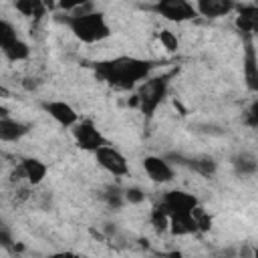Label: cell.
<instances>
[{
    "instance_id": "obj_17",
    "label": "cell",
    "mask_w": 258,
    "mask_h": 258,
    "mask_svg": "<svg viewBox=\"0 0 258 258\" xmlns=\"http://www.w3.org/2000/svg\"><path fill=\"white\" fill-rule=\"evenodd\" d=\"M244 73H246V83L250 91H258V67H256V52L254 46H246V58H244Z\"/></svg>"
},
{
    "instance_id": "obj_2",
    "label": "cell",
    "mask_w": 258,
    "mask_h": 258,
    "mask_svg": "<svg viewBox=\"0 0 258 258\" xmlns=\"http://www.w3.org/2000/svg\"><path fill=\"white\" fill-rule=\"evenodd\" d=\"M62 20L73 32V36L85 44H95L111 36V28L107 24L105 14L91 10V4H85V8L79 4V8Z\"/></svg>"
},
{
    "instance_id": "obj_20",
    "label": "cell",
    "mask_w": 258,
    "mask_h": 258,
    "mask_svg": "<svg viewBox=\"0 0 258 258\" xmlns=\"http://www.w3.org/2000/svg\"><path fill=\"white\" fill-rule=\"evenodd\" d=\"M18 38V34H16V28L8 22V20H4V18H0V50L4 48V46H8L12 40H16Z\"/></svg>"
},
{
    "instance_id": "obj_7",
    "label": "cell",
    "mask_w": 258,
    "mask_h": 258,
    "mask_svg": "<svg viewBox=\"0 0 258 258\" xmlns=\"http://www.w3.org/2000/svg\"><path fill=\"white\" fill-rule=\"evenodd\" d=\"M95 159H97V163H99L107 173H111V175H115V177H123V175L129 173V163H127L125 155H123L119 149L111 147L109 143L103 145V147H99V149L95 151Z\"/></svg>"
},
{
    "instance_id": "obj_1",
    "label": "cell",
    "mask_w": 258,
    "mask_h": 258,
    "mask_svg": "<svg viewBox=\"0 0 258 258\" xmlns=\"http://www.w3.org/2000/svg\"><path fill=\"white\" fill-rule=\"evenodd\" d=\"M153 69H155L153 60L141 58V56H129V54H121L115 58L95 62V75L105 85L119 89V91L137 89L145 79H149Z\"/></svg>"
},
{
    "instance_id": "obj_3",
    "label": "cell",
    "mask_w": 258,
    "mask_h": 258,
    "mask_svg": "<svg viewBox=\"0 0 258 258\" xmlns=\"http://www.w3.org/2000/svg\"><path fill=\"white\" fill-rule=\"evenodd\" d=\"M175 75V71H169L161 77H153V79H145L139 87H137V95H135V105L139 107V111L145 117H153V113L157 111V107L163 103L167 89H169V81Z\"/></svg>"
},
{
    "instance_id": "obj_16",
    "label": "cell",
    "mask_w": 258,
    "mask_h": 258,
    "mask_svg": "<svg viewBox=\"0 0 258 258\" xmlns=\"http://www.w3.org/2000/svg\"><path fill=\"white\" fill-rule=\"evenodd\" d=\"M167 230L171 234H175V236H187V234L198 232L196 220H194V212L187 214V216H173V218H169V228Z\"/></svg>"
},
{
    "instance_id": "obj_25",
    "label": "cell",
    "mask_w": 258,
    "mask_h": 258,
    "mask_svg": "<svg viewBox=\"0 0 258 258\" xmlns=\"http://www.w3.org/2000/svg\"><path fill=\"white\" fill-rule=\"evenodd\" d=\"M159 40H161V44H163L167 50H175V48H177V38H175V34L169 32V30H161V32H159Z\"/></svg>"
},
{
    "instance_id": "obj_28",
    "label": "cell",
    "mask_w": 258,
    "mask_h": 258,
    "mask_svg": "<svg viewBox=\"0 0 258 258\" xmlns=\"http://www.w3.org/2000/svg\"><path fill=\"white\" fill-rule=\"evenodd\" d=\"M0 117H8V109L4 105H0Z\"/></svg>"
},
{
    "instance_id": "obj_5",
    "label": "cell",
    "mask_w": 258,
    "mask_h": 258,
    "mask_svg": "<svg viewBox=\"0 0 258 258\" xmlns=\"http://www.w3.org/2000/svg\"><path fill=\"white\" fill-rule=\"evenodd\" d=\"M159 206L165 210V214L169 218H173V216H187V214H191L198 208V200H196V196H191L187 191L171 189V191L163 194Z\"/></svg>"
},
{
    "instance_id": "obj_4",
    "label": "cell",
    "mask_w": 258,
    "mask_h": 258,
    "mask_svg": "<svg viewBox=\"0 0 258 258\" xmlns=\"http://www.w3.org/2000/svg\"><path fill=\"white\" fill-rule=\"evenodd\" d=\"M151 10L169 22H185V20H194L198 16L194 4L185 2V0H159L151 6Z\"/></svg>"
},
{
    "instance_id": "obj_10",
    "label": "cell",
    "mask_w": 258,
    "mask_h": 258,
    "mask_svg": "<svg viewBox=\"0 0 258 258\" xmlns=\"http://www.w3.org/2000/svg\"><path fill=\"white\" fill-rule=\"evenodd\" d=\"M196 12L206 16V18H218V16H226L230 14L236 4L232 0H198L194 4Z\"/></svg>"
},
{
    "instance_id": "obj_15",
    "label": "cell",
    "mask_w": 258,
    "mask_h": 258,
    "mask_svg": "<svg viewBox=\"0 0 258 258\" xmlns=\"http://www.w3.org/2000/svg\"><path fill=\"white\" fill-rule=\"evenodd\" d=\"M232 165H234L238 175H254L258 169V161H256L254 153H250V151H242V153L234 155Z\"/></svg>"
},
{
    "instance_id": "obj_24",
    "label": "cell",
    "mask_w": 258,
    "mask_h": 258,
    "mask_svg": "<svg viewBox=\"0 0 258 258\" xmlns=\"http://www.w3.org/2000/svg\"><path fill=\"white\" fill-rule=\"evenodd\" d=\"M123 198H125V202H129V204H141V202L145 200V194H143L139 187H127V189L123 191Z\"/></svg>"
},
{
    "instance_id": "obj_19",
    "label": "cell",
    "mask_w": 258,
    "mask_h": 258,
    "mask_svg": "<svg viewBox=\"0 0 258 258\" xmlns=\"http://www.w3.org/2000/svg\"><path fill=\"white\" fill-rule=\"evenodd\" d=\"M14 8H16L22 16H28V18H40V16H44V12H46V6H44L42 2H38V0H18V2L14 4Z\"/></svg>"
},
{
    "instance_id": "obj_6",
    "label": "cell",
    "mask_w": 258,
    "mask_h": 258,
    "mask_svg": "<svg viewBox=\"0 0 258 258\" xmlns=\"http://www.w3.org/2000/svg\"><path fill=\"white\" fill-rule=\"evenodd\" d=\"M71 129H73L75 143H77L81 149H85V151H93V153H95L99 147L107 145L103 133H101V131L97 129V125H95L93 121H89V119H85V121L79 119V123L73 125Z\"/></svg>"
},
{
    "instance_id": "obj_26",
    "label": "cell",
    "mask_w": 258,
    "mask_h": 258,
    "mask_svg": "<svg viewBox=\"0 0 258 258\" xmlns=\"http://www.w3.org/2000/svg\"><path fill=\"white\" fill-rule=\"evenodd\" d=\"M246 123H248L250 127H256V125H258V105H256V103H252L250 109L246 111Z\"/></svg>"
},
{
    "instance_id": "obj_21",
    "label": "cell",
    "mask_w": 258,
    "mask_h": 258,
    "mask_svg": "<svg viewBox=\"0 0 258 258\" xmlns=\"http://www.w3.org/2000/svg\"><path fill=\"white\" fill-rule=\"evenodd\" d=\"M151 224H153V228L157 232H163V230L169 228V216L165 214V210L161 206L153 208V212H151Z\"/></svg>"
},
{
    "instance_id": "obj_11",
    "label": "cell",
    "mask_w": 258,
    "mask_h": 258,
    "mask_svg": "<svg viewBox=\"0 0 258 258\" xmlns=\"http://www.w3.org/2000/svg\"><path fill=\"white\" fill-rule=\"evenodd\" d=\"M46 171H48L46 163L40 161V159H36V157H26V159H22V163H20V173H22V177H24L30 185H38V183L46 177Z\"/></svg>"
},
{
    "instance_id": "obj_22",
    "label": "cell",
    "mask_w": 258,
    "mask_h": 258,
    "mask_svg": "<svg viewBox=\"0 0 258 258\" xmlns=\"http://www.w3.org/2000/svg\"><path fill=\"white\" fill-rule=\"evenodd\" d=\"M103 200L109 204V206H113V208H119L123 202H125V198H123V191L119 189V187H107L105 189V194H103Z\"/></svg>"
},
{
    "instance_id": "obj_27",
    "label": "cell",
    "mask_w": 258,
    "mask_h": 258,
    "mask_svg": "<svg viewBox=\"0 0 258 258\" xmlns=\"http://www.w3.org/2000/svg\"><path fill=\"white\" fill-rule=\"evenodd\" d=\"M48 258H83V256H79L77 252H71V250H62V252H54V254H50Z\"/></svg>"
},
{
    "instance_id": "obj_23",
    "label": "cell",
    "mask_w": 258,
    "mask_h": 258,
    "mask_svg": "<svg viewBox=\"0 0 258 258\" xmlns=\"http://www.w3.org/2000/svg\"><path fill=\"white\" fill-rule=\"evenodd\" d=\"M12 244H14L12 232H10L8 224L0 220V248H12Z\"/></svg>"
},
{
    "instance_id": "obj_13",
    "label": "cell",
    "mask_w": 258,
    "mask_h": 258,
    "mask_svg": "<svg viewBox=\"0 0 258 258\" xmlns=\"http://www.w3.org/2000/svg\"><path fill=\"white\" fill-rule=\"evenodd\" d=\"M236 26L242 32H254L258 28V8L254 4L240 6L238 16H236Z\"/></svg>"
},
{
    "instance_id": "obj_8",
    "label": "cell",
    "mask_w": 258,
    "mask_h": 258,
    "mask_svg": "<svg viewBox=\"0 0 258 258\" xmlns=\"http://www.w3.org/2000/svg\"><path fill=\"white\" fill-rule=\"evenodd\" d=\"M143 169L147 173V177L155 183H169L173 179V167L169 165V161L165 157L159 155H147L143 157Z\"/></svg>"
},
{
    "instance_id": "obj_14",
    "label": "cell",
    "mask_w": 258,
    "mask_h": 258,
    "mask_svg": "<svg viewBox=\"0 0 258 258\" xmlns=\"http://www.w3.org/2000/svg\"><path fill=\"white\" fill-rule=\"evenodd\" d=\"M171 157L179 159V163L189 165L194 171H198L200 175H206V177L214 175V173H216V167H218L216 161H214V157H208V155H200V157H191V159H183V157H179V155H171Z\"/></svg>"
},
{
    "instance_id": "obj_18",
    "label": "cell",
    "mask_w": 258,
    "mask_h": 258,
    "mask_svg": "<svg viewBox=\"0 0 258 258\" xmlns=\"http://www.w3.org/2000/svg\"><path fill=\"white\" fill-rule=\"evenodd\" d=\"M2 52H4V56H6L8 60L16 62V60H24V58L30 56V46H28L24 40L16 38V40H12L8 46H4Z\"/></svg>"
},
{
    "instance_id": "obj_12",
    "label": "cell",
    "mask_w": 258,
    "mask_h": 258,
    "mask_svg": "<svg viewBox=\"0 0 258 258\" xmlns=\"http://www.w3.org/2000/svg\"><path fill=\"white\" fill-rule=\"evenodd\" d=\"M28 131L30 127L26 123L10 119V117H0V141H18Z\"/></svg>"
},
{
    "instance_id": "obj_9",
    "label": "cell",
    "mask_w": 258,
    "mask_h": 258,
    "mask_svg": "<svg viewBox=\"0 0 258 258\" xmlns=\"http://www.w3.org/2000/svg\"><path fill=\"white\" fill-rule=\"evenodd\" d=\"M42 109L64 129H69V127L79 123V113L69 103H64V101H44Z\"/></svg>"
}]
</instances>
